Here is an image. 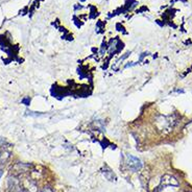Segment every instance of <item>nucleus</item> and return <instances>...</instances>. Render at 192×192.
<instances>
[{"label": "nucleus", "mask_w": 192, "mask_h": 192, "mask_svg": "<svg viewBox=\"0 0 192 192\" xmlns=\"http://www.w3.org/2000/svg\"><path fill=\"white\" fill-rule=\"evenodd\" d=\"M125 164H126V166H127V168L131 169V170H133V171H137L142 167V163H141V161L139 160L138 158L133 157L131 155L126 156Z\"/></svg>", "instance_id": "f257e3e1"}, {"label": "nucleus", "mask_w": 192, "mask_h": 192, "mask_svg": "<svg viewBox=\"0 0 192 192\" xmlns=\"http://www.w3.org/2000/svg\"><path fill=\"white\" fill-rule=\"evenodd\" d=\"M29 168H30L29 164L19 162V163H16L14 166H13L12 172H13L14 175H21V174H24V173L28 172Z\"/></svg>", "instance_id": "f03ea898"}, {"label": "nucleus", "mask_w": 192, "mask_h": 192, "mask_svg": "<svg viewBox=\"0 0 192 192\" xmlns=\"http://www.w3.org/2000/svg\"><path fill=\"white\" fill-rule=\"evenodd\" d=\"M7 192H23V188L16 179H9Z\"/></svg>", "instance_id": "7ed1b4c3"}, {"label": "nucleus", "mask_w": 192, "mask_h": 192, "mask_svg": "<svg viewBox=\"0 0 192 192\" xmlns=\"http://www.w3.org/2000/svg\"><path fill=\"white\" fill-rule=\"evenodd\" d=\"M22 188H23V192H39L38 186L34 182V180H28L23 183L22 184Z\"/></svg>", "instance_id": "20e7f679"}, {"label": "nucleus", "mask_w": 192, "mask_h": 192, "mask_svg": "<svg viewBox=\"0 0 192 192\" xmlns=\"http://www.w3.org/2000/svg\"><path fill=\"white\" fill-rule=\"evenodd\" d=\"M162 186H179V183L173 176L170 175H164L162 178V182H161Z\"/></svg>", "instance_id": "39448f33"}, {"label": "nucleus", "mask_w": 192, "mask_h": 192, "mask_svg": "<svg viewBox=\"0 0 192 192\" xmlns=\"http://www.w3.org/2000/svg\"><path fill=\"white\" fill-rule=\"evenodd\" d=\"M9 155L6 153V151H0V165H2V164H4L7 161V159H9Z\"/></svg>", "instance_id": "423d86ee"}, {"label": "nucleus", "mask_w": 192, "mask_h": 192, "mask_svg": "<svg viewBox=\"0 0 192 192\" xmlns=\"http://www.w3.org/2000/svg\"><path fill=\"white\" fill-rule=\"evenodd\" d=\"M40 192H54V190H52V189L50 188L49 186H45L44 188H43Z\"/></svg>", "instance_id": "0eeeda50"}, {"label": "nucleus", "mask_w": 192, "mask_h": 192, "mask_svg": "<svg viewBox=\"0 0 192 192\" xmlns=\"http://www.w3.org/2000/svg\"><path fill=\"white\" fill-rule=\"evenodd\" d=\"M1 176H2V171L0 170V178H1Z\"/></svg>", "instance_id": "6e6552de"}]
</instances>
